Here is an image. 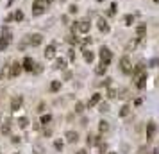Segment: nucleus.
Segmentation results:
<instances>
[{
	"instance_id": "nucleus-27",
	"label": "nucleus",
	"mask_w": 159,
	"mask_h": 154,
	"mask_svg": "<svg viewBox=\"0 0 159 154\" xmlns=\"http://www.w3.org/2000/svg\"><path fill=\"white\" fill-rule=\"evenodd\" d=\"M50 122H52V115H48V113H47V115H43V117H41V122H39V124L47 125V124H50Z\"/></svg>"
},
{
	"instance_id": "nucleus-42",
	"label": "nucleus",
	"mask_w": 159,
	"mask_h": 154,
	"mask_svg": "<svg viewBox=\"0 0 159 154\" xmlns=\"http://www.w3.org/2000/svg\"><path fill=\"white\" fill-rule=\"evenodd\" d=\"M105 154H118V152H105Z\"/></svg>"
},
{
	"instance_id": "nucleus-7",
	"label": "nucleus",
	"mask_w": 159,
	"mask_h": 154,
	"mask_svg": "<svg viewBox=\"0 0 159 154\" xmlns=\"http://www.w3.org/2000/svg\"><path fill=\"white\" fill-rule=\"evenodd\" d=\"M64 140L68 143H77L79 142V133L77 131H66L64 133Z\"/></svg>"
},
{
	"instance_id": "nucleus-22",
	"label": "nucleus",
	"mask_w": 159,
	"mask_h": 154,
	"mask_svg": "<svg viewBox=\"0 0 159 154\" xmlns=\"http://www.w3.org/2000/svg\"><path fill=\"white\" fill-rule=\"evenodd\" d=\"M134 20H136L134 15H125V16H123V23L127 25V27H131V25L134 23Z\"/></svg>"
},
{
	"instance_id": "nucleus-44",
	"label": "nucleus",
	"mask_w": 159,
	"mask_h": 154,
	"mask_svg": "<svg viewBox=\"0 0 159 154\" xmlns=\"http://www.w3.org/2000/svg\"><path fill=\"white\" fill-rule=\"evenodd\" d=\"M13 154H20V152H13Z\"/></svg>"
},
{
	"instance_id": "nucleus-17",
	"label": "nucleus",
	"mask_w": 159,
	"mask_h": 154,
	"mask_svg": "<svg viewBox=\"0 0 159 154\" xmlns=\"http://www.w3.org/2000/svg\"><path fill=\"white\" fill-rule=\"evenodd\" d=\"M131 111H132L131 106H129V104H123L122 108H120V113H118V115H120L122 118H125V117H129V115H131Z\"/></svg>"
},
{
	"instance_id": "nucleus-19",
	"label": "nucleus",
	"mask_w": 159,
	"mask_h": 154,
	"mask_svg": "<svg viewBox=\"0 0 159 154\" xmlns=\"http://www.w3.org/2000/svg\"><path fill=\"white\" fill-rule=\"evenodd\" d=\"M82 56H84V61H86V63H93V61H95V54H93L91 50H88V49L82 52Z\"/></svg>"
},
{
	"instance_id": "nucleus-31",
	"label": "nucleus",
	"mask_w": 159,
	"mask_h": 154,
	"mask_svg": "<svg viewBox=\"0 0 159 154\" xmlns=\"http://www.w3.org/2000/svg\"><path fill=\"white\" fill-rule=\"evenodd\" d=\"M107 99H116V88H109L107 90Z\"/></svg>"
},
{
	"instance_id": "nucleus-15",
	"label": "nucleus",
	"mask_w": 159,
	"mask_h": 154,
	"mask_svg": "<svg viewBox=\"0 0 159 154\" xmlns=\"http://www.w3.org/2000/svg\"><path fill=\"white\" fill-rule=\"evenodd\" d=\"M54 68L56 70H66V59L64 57H57L54 61Z\"/></svg>"
},
{
	"instance_id": "nucleus-38",
	"label": "nucleus",
	"mask_w": 159,
	"mask_h": 154,
	"mask_svg": "<svg viewBox=\"0 0 159 154\" xmlns=\"http://www.w3.org/2000/svg\"><path fill=\"white\" fill-rule=\"evenodd\" d=\"M111 81H113V79H111V77H105L102 84H104V86H109V84H111Z\"/></svg>"
},
{
	"instance_id": "nucleus-14",
	"label": "nucleus",
	"mask_w": 159,
	"mask_h": 154,
	"mask_svg": "<svg viewBox=\"0 0 159 154\" xmlns=\"http://www.w3.org/2000/svg\"><path fill=\"white\" fill-rule=\"evenodd\" d=\"M156 131H157L156 124H154V122H148V124H147V140H152V138H154Z\"/></svg>"
},
{
	"instance_id": "nucleus-35",
	"label": "nucleus",
	"mask_w": 159,
	"mask_h": 154,
	"mask_svg": "<svg viewBox=\"0 0 159 154\" xmlns=\"http://www.w3.org/2000/svg\"><path fill=\"white\" fill-rule=\"evenodd\" d=\"M41 70H43V66L36 63V65H34V70H32V72H34V73H41Z\"/></svg>"
},
{
	"instance_id": "nucleus-36",
	"label": "nucleus",
	"mask_w": 159,
	"mask_h": 154,
	"mask_svg": "<svg viewBox=\"0 0 159 154\" xmlns=\"http://www.w3.org/2000/svg\"><path fill=\"white\" fill-rule=\"evenodd\" d=\"M11 142H13V143H20V142H22V138L16 136V135H13V136H11Z\"/></svg>"
},
{
	"instance_id": "nucleus-41",
	"label": "nucleus",
	"mask_w": 159,
	"mask_h": 154,
	"mask_svg": "<svg viewBox=\"0 0 159 154\" xmlns=\"http://www.w3.org/2000/svg\"><path fill=\"white\" fill-rule=\"evenodd\" d=\"M64 79H66V81H68V79H72V72H66V73H64Z\"/></svg>"
},
{
	"instance_id": "nucleus-11",
	"label": "nucleus",
	"mask_w": 159,
	"mask_h": 154,
	"mask_svg": "<svg viewBox=\"0 0 159 154\" xmlns=\"http://www.w3.org/2000/svg\"><path fill=\"white\" fill-rule=\"evenodd\" d=\"M43 54H45V57H47V59H54V57H56V45H54V43L47 45V49H45Z\"/></svg>"
},
{
	"instance_id": "nucleus-40",
	"label": "nucleus",
	"mask_w": 159,
	"mask_h": 154,
	"mask_svg": "<svg viewBox=\"0 0 159 154\" xmlns=\"http://www.w3.org/2000/svg\"><path fill=\"white\" fill-rule=\"evenodd\" d=\"M75 154H88V151H86V149H79Z\"/></svg>"
},
{
	"instance_id": "nucleus-28",
	"label": "nucleus",
	"mask_w": 159,
	"mask_h": 154,
	"mask_svg": "<svg viewBox=\"0 0 159 154\" xmlns=\"http://www.w3.org/2000/svg\"><path fill=\"white\" fill-rule=\"evenodd\" d=\"M75 113H79V115H81V113H84V104L82 102H75V109H74Z\"/></svg>"
},
{
	"instance_id": "nucleus-21",
	"label": "nucleus",
	"mask_w": 159,
	"mask_h": 154,
	"mask_svg": "<svg viewBox=\"0 0 159 154\" xmlns=\"http://www.w3.org/2000/svg\"><path fill=\"white\" fill-rule=\"evenodd\" d=\"M105 72H107V66H105L104 63H100V65H98L97 68H95V73H97V75H104Z\"/></svg>"
},
{
	"instance_id": "nucleus-39",
	"label": "nucleus",
	"mask_w": 159,
	"mask_h": 154,
	"mask_svg": "<svg viewBox=\"0 0 159 154\" xmlns=\"http://www.w3.org/2000/svg\"><path fill=\"white\" fill-rule=\"evenodd\" d=\"M43 109H45V104L41 102V104H39V106H38V109H36V111H38V113H41Z\"/></svg>"
},
{
	"instance_id": "nucleus-30",
	"label": "nucleus",
	"mask_w": 159,
	"mask_h": 154,
	"mask_svg": "<svg viewBox=\"0 0 159 154\" xmlns=\"http://www.w3.org/2000/svg\"><path fill=\"white\" fill-rule=\"evenodd\" d=\"M66 41H68L70 45H77V43H79V38H75L74 34H70L68 38H66Z\"/></svg>"
},
{
	"instance_id": "nucleus-13",
	"label": "nucleus",
	"mask_w": 159,
	"mask_h": 154,
	"mask_svg": "<svg viewBox=\"0 0 159 154\" xmlns=\"http://www.w3.org/2000/svg\"><path fill=\"white\" fill-rule=\"evenodd\" d=\"M22 104H23V99L22 97H15L11 100V111H18L20 108H22Z\"/></svg>"
},
{
	"instance_id": "nucleus-33",
	"label": "nucleus",
	"mask_w": 159,
	"mask_h": 154,
	"mask_svg": "<svg viewBox=\"0 0 159 154\" xmlns=\"http://www.w3.org/2000/svg\"><path fill=\"white\" fill-rule=\"evenodd\" d=\"M68 59H70V61H75V50L74 49L68 50Z\"/></svg>"
},
{
	"instance_id": "nucleus-29",
	"label": "nucleus",
	"mask_w": 159,
	"mask_h": 154,
	"mask_svg": "<svg viewBox=\"0 0 159 154\" xmlns=\"http://www.w3.org/2000/svg\"><path fill=\"white\" fill-rule=\"evenodd\" d=\"M13 20H16V22H22V20H23V13H22V11H15V15H13Z\"/></svg>"
},
{
	"instance_id": "nucleus-16",
	"label": "nucleus",
	"mask_w": 159,
	"mask_h": 154,
	"mask_svg": "<svg viewBox=\"0 0 159 154\" xmlns=\"http://www.w3.org/2000/svg\"><path fill=\"white\" fill-rule=\"evenodd\" d=\"M98 31H100V32H104V34H107V32H109V23L105 22L104 18H100V20H98Z\"/></svg>"
},
{
	"instance_id": "nucleus-23",
	"label": "nucleus",
	"mask_w": 159,
	"mask_h": 154,
	"mask_svg": "<svg viewBox=\"0 0 159 154\" xmlns=\"http://www.w3.org/2000/svg\"><path fill=\"white\" fill-rule=\"evenodd\" d=\"M59 90H61V81H52V83H50V91L56 93V91H59Z\"/></svg>"
},
{
	"instance_id": "nucleus-32",
	"label": "nucleus",
	"mask_w": 159,
	"mask_h": 154,
	"mask_svg": "<svg viewBox=\"0 0 159 154\" xmlns=\"http://www.w3.org/2000/svg\"><path fill=\"white\" fill-rule=\"evenodd\" d=\"M77 11H79L77 5H75V4H70V7H68V13H70V15H75Z\"/></svg>"
},
{
	"instance_id": "nucleus-3",
	"label": "nucleus",
	"mask_w": 159,
	"mask_h": 154,
	"mask_svg": "<svg viewBox=\"0 0 159 154\" xmlns=\"http://www.w3.org/2000/svg\"><path fill=\"white\" fill-rule=\"evenodd\" d=\"M75 29H77V32H81V34H88L89 29H91V22L89 20H81V22H77Z\"/></svg>"
},
{
	"instance_id": "nucleus-34",
	"label": "nucleus",
	"mask_w": 159,
	"mask_h": 154,
	"mask_svg": "<svg viewBox=\"0 0 159 154\" xmlns=\"http://www.w3.org/2000/svg\"><path fill=\"white\" fill-rule=\"evenodd\" d=\"M43 135H45V138H50V136H52V129H50V127H45V129H43Z\"/></svg>"
},
{
	"instance_id": "nucleus-24",
	"label": "nucleus",
	"mask_w": 159,
	"mask_h": 154,
	"mask_svg": "<svg viewBox=\"0 0 159 154\" xmlns=\"http://www.w3.org/2000/svg\"><path fill=\"white\" fill-rule=\"evenodd\" d=\"M27 125H29V118H27V117H20V118H18V127L25 129Z\"/></svg>"
},
{
	"instance_id": "nucleus-45",
	"label": "nucleus",
	"mask_w": 159,
	"mask_h": 154,
	"mask_svg": "<svg viewBox=\"0 0 159 154\" xmlns=\"http://www.w3.org/2000/svg\"><path fill=\"white\" fill-rule=\"evenodd\" d=\"M154 2H159V0H154Z\"/></svg>"
},
{
	"instance_id": "nucleus-4",
	"label": "nucleus",
	"mask_w": 159,
	"mask_h": 154,
	"mask_svg": "<svg viewBox=\"0 0 159 154\" xmlns=\"http://www.w3.org/2000/svg\"><path fill=\"white\" fill-rule=\"evenodd\" d=\"M120 70H122L123 73H131V70H132V61H131L127 56H123V57L120 59Z\"/></svg>"
},
{
	"instance_id": "nucleus-6",
	"label": "nucleus",
	"mask_w": 159,
	"mask_h": 154,
	"mask_svg": "<svg viewBox=\"0 0 159 154\" xmlns=\"http://www.w3.org/2000/svg\"><path fill=\"white\" fill-rule=\"evenodd\" d=\"M23 72V68H22V63H13L11 66H9V77H18L20 73Z\"/></svg>"
},
{
	"instance_id": "nucleus-25",
	"label": "nucleus",
	"mask_w": 159,
	"mask_h": 154,
	"mask_svg": "<svg viewBox=\"0 0 159 154\" xmlns=\"http://www.w3.org/2000/svg\"><path fill=\"white\" fill-rule=\"evenodd\" d=\"M97 106H98V111H100V113H107L109 111V104L107 102H102V100H100Z\"/></svg>"
},
{
	"instance_id": "nucleus-37",
	"label": "nucleus",
	"mask_w": 159,
	"mask_h": 154,
	"mask_svg": "<svg viewBox=\"0 0 159 154\" xmlns=\"http://www.w3.org/2000/svg\"><path fill=\"white\" fill-rule=\"evenodd\" d=\"M81 43H82L84 47H86V45H91V38H84V39H82Z\"/></svg>"
},
{
	"instance_id": "nucleus-18",
	"label": "nucleus",
	"mask_w": 159,
	"mask_h": 154,
	"mask_svg": "<svg viewBox=\"0 0 159 154\" xmlns=\"http://www.w3.org/2000/svg\"><path fill=\"white\" fill-rule=\"evenodd\" d=\"M100 100H102V95H100V93H95V95L89 99V102H88V108H93V106H97L98 102H100Z\"/></svg>"
},
{
	"instance_id": "nucleus-5",
	"label": "nucleus",
	"mask_w": 159,
	"mask_h": 154,
	"mask_svg": "<svg viewBox=\"0 0 159 154\" xmlns=\"http://www.w3.org/2000/svg\"><path fill=\"white\" fill-rule=\"evenodd\" d=\"M27 41H29V45H32V47H39V45L43 43V36L39 34V32H34V34L27 36Z\"/></svg>"
},
{
	"instance_id": "nucleus-12",
	"label": "nucleus",
	"mask_w": 159,
	"mask_h": 154,
	"mask_svg": "<svg viewBox=\"0 0 159 154\" xmlns=\"http://www.w3.org/2000/svg\"><path fill=\"white\" fill-rule=\"evenodd\" d=\"M109 129H111V125H109L107 120H100V122H98V133H100V135L109 133Z\"/></svg>"
},
{
	"instance_id": "nucleus-9",
	"label": "nucleus",
	"mask_w": 159,
	"mask_h": 154,
	"mask_svg": "<svg viewBox=\"0 0 159 154\" xmlns=\"http://www.w3.org/2000/svg\"><path fill=\"white\" fill-rule=\"evenodd\" d=\"M100 142H102V136H100V135H88V138H86V143H88V147L98 145Z\"/></svg>"
},
{
	"instance_id": "nucleus-1",
	"label": "nucleus",
	"mask_w": 159,
	"mask_h": 154,
	"mask_svg": "<svg viewBox=\"0 0 159 154\" xmlns=\"http://www.w3.org/2000/svg\"><path fill=\"white\" fill-rule=\"evenodd\" d=\"M98 56H100L102 63H104L105 66H109V65H111V61H113V52L107 49V47H102V49L98 50Z\"/></svg>"
},
{
	"instance_id": "nucleus-20",
	"label": "nucleus",
	"mask_w": 159,
	"mask_h": 154,
	"mask_svg": "<svg viewBox=\"0 0 159 154\" xmlns=\"http://www.w3.org/2000/svg\"><path fill=\"white\" fill-rule=\"evenodd\" d=\"M0 133H2L4 136L11 135V124H9V122H4V124H2V127H0Z\"/></svg>"
},
{
	"instance_id": "nucleus-10",
	"label": "nucleus",
	"mask_w": 159,
	"mask_h": 154,
	"mask_svg": "<svg viewBox=\"0 0 159 154\" xmlns=\"http://www.w3.org/2000/svg\"><path fill=\"white\" fill-rule=\"evenodd\" d=\"M147 36V25L145 23H140V25H136V38L138 39H141Z\"/></svg>"
},
{
	"instance_id": "nucleus-26",
	"label": "nucleus",
	"mask_w": 159,
	"mask_h": 154,
	"mask_svg": "<svg viewBox=\"0 0 159 154\" xmlns=\"http://www.w3.org/2000/svg\"><path fill=\"white\" fill-rule=\"evenodd\" d=\"M54 149L59 151V152H63V149H64V142H63V140H56V142H54Z\"/></svg>"
},
{
	"instance_id": "nucleus-43",
	"label": "nucleus",
	"mask_w": 159,
	"mask_h": 154,
	"mask_svg": "<svg viewBox=\"0 0 159 154\" xmlns=\"http://www.w3.org/2000/svg\"><path fill=\"white\" fill-rule=\"evenodd\" d=\"M97 2H104V0H97Z\"/></svg>"
},
{
	"instance_id": "nucleus-2",
	"label": "nucleus",
	"mask_w": 159,
	"mask_h": 154,
	"mask_svg": "<svg viewBox=\"0 0 159 154\" xmlns=\"http://www.w3.org/2000/svg\"><path fill=\"white\" fill-rule=\"evenodd\" d=\"M45 9H47V4H45L43 0H34V2H32V15L34 16H41L45 13Z\"/></svg>"
},
{
	"instance_id": "nucleus-8",
	"label": "nucleus",
	"mask_w": 159,
	"mask_h": 154,
	"mask_svg": "<svg viewBox=\"0 0 159 154\" xmlns=\"http://www.w3.org/2000/svg\"><path fill=\"white\" fill-rule=\"evenodd\" d=\"M34 65H36V61L32 57H25L23 61H22V68L25 72H32V70H34Z\"/></svg>"
}]
</instances>
